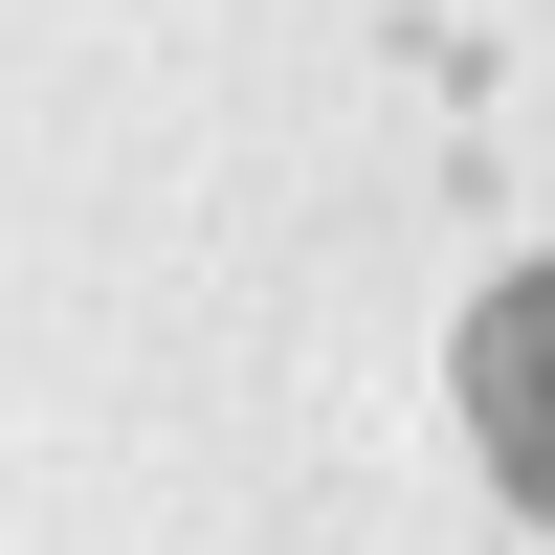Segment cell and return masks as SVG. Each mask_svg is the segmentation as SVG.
Returning <instances> with one entry per match:
<instances>
[{
  "mask_svg": "<svg viewBox=\"0 0 555 555\" xmlns=\"http://www.w3.org/2000/svg\"><path fill=\"white\" fill-rule=\"evenodd\" d=\"M444 378H467L489 489H512V512H555V267H512V289L467 311V356H444Z\"/></svg>",
  "mask_w": 555,
  "mask_h": 555,
  "instance_id": "6da1fadb",
  "label": "cell"
}]
</instances>
